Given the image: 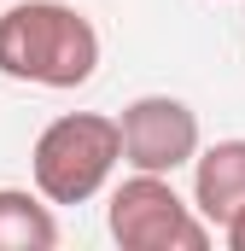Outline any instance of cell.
I'll return each instance as SVG.
<instances>
[{
	"label": "cell",
	"mask_w": 245,
	"mask_h": 251,
	"mask_svg": "<svg viewBox=\"0 0 245 251\" xmlns=\"http://www.w3.org/2000/svg\"><path fill=\"white\" fill-rule=\"evenodd\" d=\"M99 70V29L64 0H18L0 12V76L29 88H82Z\"/></svg>",
	"instance_id": "6da1fadb"
},
{
	"label": "cell",
	"mask_w": 245,
	"mask_h": 251,
	"mask_svg": "<svg viewBox=\"0 0 245 251\" xmlns=\"http://www.w3.org/2000/svg\"><path fill=\"white\" fill-rule=\"evenodd\" d=\"M222 240H228L234 251H245V210H234V216L222 222Z\"/></svg>",
	"instance_id": "52a82bcc"
},
{
	"label": "cell",
	"mask_w": 245,
	"mask_h": 251,
	"mask_svg": "<svg viewBox=\"0 0 245 251\" xmlns=\"http://www.w3.org/2000/svg\"><path fill=\"white\" fill-rule=\"evenodd\" d=\"M117 134H122V164L146 176H175L198 152V111L175 94H140L122 105Z\"/></svg>",
	"instance_id": "277c9868"
},
{
	"label": "cell",
	"mask_w": 245,
	"mask_h": 251,
	"mask_svg": "<svg viewBox=\"0 0 245 251\" xmlns=\"http://www.w3.org/2000/svg\"><path fill=\"white\" fill-rule=\"evenodd\" d=\"M105 228L122 251H204L210 246V222L170 187V176H146V170H134L111 193Z\"/></svg>",
	"instance_id": "3957f363"
},
{
	"label": "cell",
	"mask_w": 245,
	"mask_h": 251,
	"mask_svg": "<svg viewBox=\"0 0 245 251\" xmlns=\"http://www.w3.org/2000/svg\"><path fill=\"white\" fill-rule=\"evenodd\" d=\"M193 210L222 228L234 210H245V140H216L193 152Z\"/></svg>",
	"instance_id": "5b68a950"
},
{
	"label": "cell",
	"mask_w": 245,
	"mask_h": 251,
	"mask_svg": "<svg viewBox=\"0 0 245 251\" xmlns=\"http://www.w3.org/2000/svg\"><path fill=\"white\" fill-rule=\"evenodd\" d=\"M59 222L53 204L29 187H0V251H53Z\"/></svg>",
	"instance_id": "8992f818"
},
{
	"label": "cell",
	"mask_w": 245,
	"mask_h": 251,
	"mask_svg": "<svg viewBox=\"0 0 245 251\" xmlns=\"http://www.w3.org/2000/svg\"><path fill=\"white\" fill-rule=\"evenodd\" d=\"M117 164H122L117 117H99V111L53 117L35 134V152H29V176H35V193L47 204H88L111 181Z\"/></svg>",
	"instance_id": "7a4b0ae2"
}]
</instances>
